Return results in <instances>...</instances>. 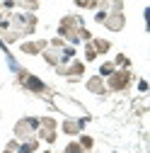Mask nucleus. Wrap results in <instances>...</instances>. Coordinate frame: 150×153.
Wrapping results in <instances>:
<instances>
[{
  "label": "nucleus",
  "instance_id": "b1692460",
  "mask_svg": "<svg viewBox=\"0 0 150 153\" xmlns=\"http://www.w3.org/2000/svg\"><path fill=\"white\" fill-rule=\"evenodd\" d=\"M49 46H51V49H63L65 42L61 39V36H53V39H49Z\"/></svg>",
  "mask_w": 150,
  "mask_h": 153
},
{
  "label": "nucleus",
  "instance_id": "ddd939ff",
  "mask_svg": "<svg viewBox=\"0 0 150 153\" xmlns=\"http://www.w3.org/2000/svg\"><path fill=\"white\" fill-rule=\"evenodd\" d=\"M39 146H41V141L36 139V136H32V139H27V141H20L17 153H36V151H39Z\"/></svg>",
  "mask_w": 150,
  "mask_h": 153
},
{
  "label": "nucleus",
  "instance_id": "0eeeda50",
  "mask_svg": "<svg viewBox=\"0 0 150 153\" xmlns=\"http://www.w3.org/2000/svg\"><path fill=\"white\" fill-rule=\"evenodd\" d=\"M44 49H49V39H24L20 44V51L27 56H41Z\"/></svg>",
  "mask_w": 150,
  "mask_h": 153
},
{
  "label": "nucleus",
  "instance_id": "cd10ccee",
  "mask_svg": "<svg viewBox=\"0 0 150 153\" xmlns=\"http://www.w3.org/2000/svg\"><path fill=\"white\" fill-rule=\"evenodd\" d=\"M3 17H5V12H3V5H0V20H3Z\"/></svg>",
  "mask_w": 150,
  "mask_h": 153
},
{
  "label": "nucleus",
  "instance_id": "1a4fd4ad",
  "mask_svg": "<svg viewBox=\"0 0 150 153\" xmlns=\"http://www.w3.org/2000/svg\"><path fill=\"white\" fill-rule=\"evenodd\" d=\"M85 88H87V92L97 95V97H107V95H109L107 83H104V78H102V75H90V78H87V83H85Z\"/></svg>",
  "mask_w": 150,
  "mask_h": 153
},
{
  "label": "nucleus",
  "instance_id": "c756f323",
  "mask_svg": "<svg viewBox=\"0 0 150 153\" xmlns=\"http://www.w3.org/2000/svg\"><path fill=\"white\" fill-rule=\"evenodd\" d=\"M3 153H10V151H3Z\"/></svg>",
  "mask_w": 150,
  "mask_h": 153
},
{
  "label": "nucleus",
  "instance_id": "4be33fe9",
  "mask_svg": "<svg viewBox=\"0 0 150 153\" xmlns=\"http://www.w3.org/2000/svg\"><path fill=\"white\" fill-rule=\"evenodd\" d=\"M63 153H85V151L80 148V143H78V141H70V143L63 148Z\"/></svg>",
  "mask_w": 150,
  "mask_h": 153
},
{
  "label": "nucleus",
  "instance_id": "9b49d317",
  "mask_svg": "<svg viewBox=\"0 0 150 153\" xmlns=\"http://www.w3.org/2000/svg\"><path fill=\"white\" fill-rule=\"evenodd\" d=\"M92 49L97 51V56H104V53H109L111 51V42L109 39H104V36H92Z\"/></svg>",
  "mask_w": 150,
  "mask_h": 153
},
{
  "label": "nucleus",
  "instance_id": "2eb2a0df",
  "mask_svg": "<svg viewBox=\"0 0 150 153\" xmlns=\"http://www.w3.org/2000/svg\"><path fill=\"white\" fill-rule=\"evenodd\" d=\"M78 143H80V148H82L85 153H92V148H95V139H92L90 134H85V131L78 136Z\"/></svg>",
  "mask_w": 150,
  "mask_h": 153
},
{
  "label": "nucleus",
  "instance_id": "4468645a",
  "mask_svg": "<svg viewBox=\"0 0 150 153\" xmlns=\"http://www.w3.org/2000/svg\"><path fill=\"white\" fill-rule=\"evenodd\" d=\"M15 5L20 7L22 12H34L36 15V10H39V0H15Z\"/></svg>",
  "mask_w": 150,
  "mask_h": 153
},
{
  "label": "nucleus",
  "instance_id": "6ab92c4d",
  "mask_svg": "<svg viewBox=\"0 0 150 153\" xmlns=\"http://www.w3.org/2000/svg\"><path fill=\"white\" fill-rule=\"evenodd\" d=\"M92 61H97V51L92 49V44L87 42L85 44V63H92Z\"/></svg>",
  "mask_w": 150,
  "mask_h": 153
},
{
  "label": "nucleus",
  "instance_id": "6e6552de",
  "mask_svg": "<svg viewBox=\"0 0 150 153\" xmlns=\"http://www.w3.org/2000/svg\"><path fill=\"white\" fill-rule=\"evenodd\" d=\"M109 32H124V27H126V12H107V20L102 22Z\"/></svg>",
  "mask_w": 150,
  "mask_h": 153
},
{
  "label": "nucleus",
  "instance_id": "39448f33",
  "mask_svg": "<svg viewBox=\"0 0 150 153\" xmlns=\"http://www.w3.org/2000/svg\"><path fill=\"white\" fill-rule=\"evenodd\" d=\"M24 90H29L32 95H39V97H44V95H51V88L41 80V78H36L34 73H27V78L20 83Z\"/></svg>",
  "mask_w": 150,
  "mask_h": 153
},
{
  "label": "nucleus",
  "instance_id": "f03ea898",
  "mask_svg": "<svg viewBox=\"0 0 150 153\" xmlns=\"http://www.w3.org/2000/svg\"><path fill=\"white\" fill-rule=\"evenodd\" d=\"M80 27H85L80 15H63L61 22H58V34H56V36H61V39L65 44H70V46H78L80 44V36H78Z\"/></svg>",
  "mask_w": 150,
  "mask_h": 153
},
{
  "label": "nucleus",
  "instance_id": "bb28decb",
  "mask_svg": "<svg viewBox=\"0 0 150 153\" xmlns=\"http://www.w3.org/2000/svg\"><path fill=\"white\" fill-rule=\"evenodd\" d=\"M138 90L140 92H148V80H138Z\"/></svg>",
  "mask_w": 150,
  "mask_h": 153
},
{
  "label": "nucleus",
  "instance_id": "20e7f679",
  "mask_svg": "<svg viewBox=\"0 0 150 153\" xmlns=\"http://www.w3.org/2000/svg\"><path fill=\"white\" fill-rule=\"evenodd\" d=\"M36 129H39V117H22L15 122V139L27 141V139L36 136Z\"/></svg>",
  "mask_w": 150,
  "mask_h": 153
},
{
  "label": "nucleus",
  "instance_id": "f8f14e48",
  "mask_svg": "<svg viewBox=\"0 0 150 153\" xmlns=\"http://www.w3.org/2000/svg\"><path fill=\"white\" fill-rule=\"evenodd\" d=\"M36 139L39 141H44V143H49V146H53L56 143V139H58V129H36Z\"/></svg>",
  "mask_w": 150,
  "mask_h": 153
},
{
  "label": "nucleus",
  "instance_id": "f257e3e1",
  "mask_svg": "<svg viewBox=\"0 0 150 153\" xmlns=\"http://www.w3.org/2000/svg\"><path fill=\"white\" fill-rule=\"evenodd\" d=\"M7 20H10V29L20 36V39L34 34V29L39 27V17L34 12H10Z\"/></svg>",
  "mask_w": 150,
  "mask_h": 153
},
{
  "label": "nucleus",
  "instance_id": "f3484780",
  "mask_svg": "<svg viewBox=\"0 0 150 153\" xmlns=\"http://www.w3.org/2000/svg\"><path fill=\"white\" fill-rule=\"evenodd\" d=\"M114 71H116V66H114V63H111V61H104V63L99 66V73H97V75H102V78H109V75L114 73Z\"/></svg>",
  "mask_w": 150,
  "mask_h": 153
},
{
  "label": "nucleus",
  "instance_id": "5701e85b",
  "mask_svg": "<svg viewBox=\"0 0 150 153\" xmlns=\"http://www.w3.org/2000/svg\"><path fill=\"white\" fill-rule=\"evenodd\" d=\"M111 12H124V0H107Z\"/></svg>",
  "mask_w": 150,
  "mask_h": 153
},
{
  "label": "nucleus",
  "instance_id": "393cba45",
  "mask_svg": "<svg viewBox=\"0 0 150 153\" xmlns=\"http://www.w3.org/2000/svg\"><path fill=\"white\" fill-rule=\"evenodd\" d=\"M107 12H109V10H97V12H95V22H97V25H102V22L107 20Z\"/></svg>",
  "mask_w": 150,
  "mask_h": 153
},
{
  "label": "nucleus",
  "instance_id": "dca6fc26",
  "mask_svg": "<svg viewBox=\"0 0 150 153\" xmlns=\"http://www.w3.org/2000/svg\"><path fill=\"white\" fill-rule=\"evenodd\" d=\"M111 63H114L116 68H131V59H128L126 53H116V56H114V61H111Z\"/></svg>",
  "mask_w": 150,
  "mask_h": 153
},
{
  "label": "nucleus",
  "instance_id": "423d86ee",
  "mask_svg": "<svg viewBox=\"0 0 150 153\" xmlns=\"http://www.w3.org/2000/svg\"><path fill=\"white\" fill-rule=\"evenodd\" d=\"M90 122V117H80V119H73V117H68V119H63L58 126H61V131L65 134V136H80V134L85 131V124Z\"/></svg>",
  "mask_w": 150,
  "mask_h": 153
},
{
  "label": "nucleus",
  "instance_id": "c85d7f7f",
  "mask_svg": "<svg viewBox=\"0 0 150 153\" xmlns=\"http://www.w3.org/2000/svg\"><path fill=\"white\" fill-rule=\"evenodd\" d=\"M36 153H53V151H36Z\"/></svg>",
  "mask_w": 150,
  "mask_h": 153
},
{
  "label": "nucleus",
  "instance_id": "aec40b11",
  "mask_svg": "<svg viewBox=\"0 0 150 153\" xmlns=\"http://www.w3.org/2000/svg\"><path fill=\"white\" fill-rule=\"evenodd\" d=\"M75 5H78L80 10H97V5H95V0H73Z\"/></svg>",
  "mask_w": 150,
  "mask_h": 153
},
{
  "label": "nucleus",
  "instance_id": "a878e982",
  "mask_svg": "<svg viewBox=\"0 0 150 153\" xmlns=\"http://www.w3.org/2000/svg\"><path fill=\"white\" fill-rule=\"evenodd\" d=\"M17 148H20V141H17V139L7 141V146H5V151H10V153H17Z\"/></svg>",
  "mask_w": 150,
  "mask_h": 153
},
{
  "label": "nucleus",
  "instance_id": "a211bd4d",
  "mask_svg": "<svg viewBox=\"0 0 150 153\" xmlns=\"http://www.w3.org/2000/svg\"><path fill=\"white\" fill-rule=\"evenodd\" d=\"M39 126L41 129H58V122H56V117H39Z\"/></svg>",
  "mask_w": 150,
  "mask_h": 153
},
{
  "label": "nucleus",
  "instance_id": "9d476101",
  "mask_svg": "<svg viewBox=\"0 0 150 153\" xmlns=\"http://www.w3.org/2000/svg\"><path fill=\"white\" fill-rule=\"evenodd\" d=\"M41 59H44L51 68H56L58 63H63V61H61V49H51V46L41 51Z\"/></svg>",
  "mask_w": 150,
  "mask_h": 153
},
{
  "label": "nucleus",
  "instance_id": "412c9836",
  "mask_svg": "<svg viewBox=\"0 0 150 153\" xmlns=\"http://www.w3.org/2000/svg\"><path fill=\"white\" fill-rule=\"evenodd\" d=\"M78 36H80V42H85V44L92 42V32H90L87 27H80V29H78Z\"/></svg>",
  "mask_w": 150,
  "mask_h": 153
},
{
  "label": "nucleus",
  "instance_id": "7ed1b4c3",
  "mask_svg": "<svg viewBox=\"0 0 150 153\" xmlns=\"http://www.w3.org/2000/svg\"><path fill=\"white\" fill-rule=\"evenodd\" d=\"M133 80L136 78H133V71L131 68H116L109 78H104L109 92H126L131 85H133Z\"/></svg>",
  "mask_w": 150,
  "mask_h": 153
}]
</instances>
